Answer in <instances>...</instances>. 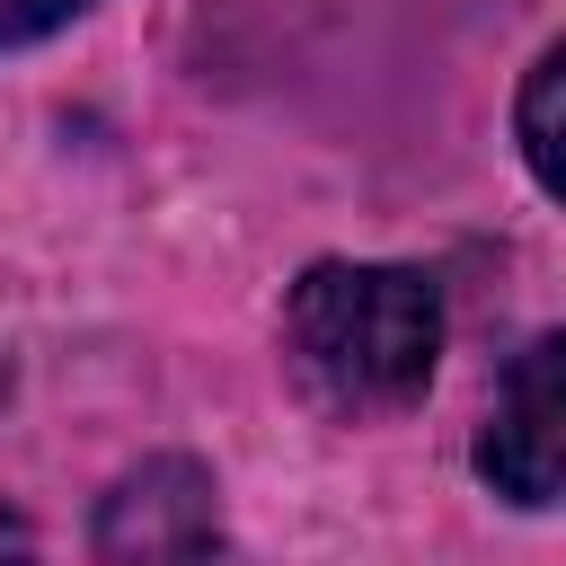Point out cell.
<instances>
[{
	"mask_svg": "<svg viewBox=\"0 0 566 566\" xmlns=\"http://www.w3.org/2000/svg\"><path fill=\"white\" fill-rule=\"evenodd\" d=\"M88 0H0V53L9 44H35V35H53V27H71Z\"/></svg>",
	"mask_w": 566,
	"mask_h": 566,
	"instance_id": "cell-5",
	"label": "cell"
},
{
	"mask_svg": "<svg viewBox=\"0 0 566 566\" xmlns=\"http://www.w3.org/2000/svg\"><path fill=\"white\" fill-rule=\"evenodd\" d=\"M0 566H35V531L18 504H0Z\"/></svg>",
	"mask_w": 566,
	"mask_h": 566,
	"instance_id": "cell-6",
	"label": "cell"
},
{
	"mask_svg": "<svg viewBox=\"0 0 566 566\" xmlns=\"http://www.w3.org/2000/svg\"><path fill=\"white\" fill-rule=\"evenodd\" d=\"M557 71H566V53L548 44L531 62V80H522V159H531V177L548 195H557Z\"/></svg>",
	"mask_w": 566,
	"mask_h": 566,
	"instance_id": "cell-4",
	"label": "cell"
},
{
	"mask_svg": "<svg viewBox=\"0 0 566 566\" xmlns=\"http://www.w3.org/2000/svg\"><path fill=\"white\" fill-rule=\"evenodd\" d=\"M0 398H9V363H0Z\"/></svg>",
	"mask_w": 566,
	"mask_h": 566,
	"instance_id": "cell-7",
	"label": "cell"
},
{
	"mask_svg": "<svg viewBox=\"0 0 566 566\" xmlns=\"http://www.w3.org/2000/svg\"><path fill=\"white\" fill-rule=\"evenodd\" d=\"M478 478L513 504H557L566 478V336H531L495 380V416L478 433Z\"/></svg>",
	"mask_w": 566,
	"mask_h": 566,
	"instance_id": "cell-3",
	"label": "cell"
},
{
	"mask_svg": "<svg viewBox=\"0 0 566 566\" xmlns=\"http://www.w3.org/2000/svg\"><path fill=\"white\" fill-rule=\"evenodd\" d=\"M97 566H230L212 469L186 451L124 469L97 504Z\"/></svg>",
	"mask_w": 566,
	"mask_h": 566,
	"instance_id": "cell-2",
	"label": "cell"
},
{
	"mask_svg": "<svg viewBox=\"0 0 566 566\" xmlns=\"http://www.w3.org/2000/svg\"><path fill=\"white\" fill-rule=\"evenodd\" d=\"M283 354L318 407L389 416V407H416L442 363V301L416 265L327 256L283 301Z\"/></svg>",
	"mask_w": 566,
	"mask_h": 566,
	"instance_id": "cell-1",
	"label": "cell"
}]
</instances>
